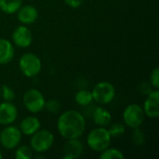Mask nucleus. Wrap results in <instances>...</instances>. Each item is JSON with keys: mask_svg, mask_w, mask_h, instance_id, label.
I'll use <instances>...</instances> for the list:
<instances>
[{"mask_svg": "<svg viewBox=\"0 0 159 159\" xmlns=\"http://www.w3.org/2000/svg\"><path fill=\"white\" fill-rule=\"evenodd\" d=\"M59 134L65 140L79 139L86 129V119L82 113L76 110L63 112L57 120Z\"/></svg>", "mask_w": 159, "mask_h": 159, "instance_id": "nucleus-1", "label": "nucleus"}, {"mask_svg": "<svg viewBox=\"0 0 159 159\" xmlns=\"http://www.w3.org/2000/svg\"><path fill=\"white\" fill-rule=\"evenodd\" d=\"M112 137L106 127H97L91 129L87 136V144L94 152L101 153L111 144Z\"/></svg>", "mask_w": 159, "mask_h": 159, "instance_id": "nucleus-2", "label": "nucleus"}, {"mask_svg": "<svg viewBox=\"0 0 159 159\" xmlns=\"http://www.w3.org/2000/svg\"><path fill=\"white\" fill-rule=\"evenodd\" d=\"M55 137L53 133L48 129H38L35 133L31 135L30 146L34 152L42 154L48 151L54 144Z\"/></svg>", "mask_w": 159, "mask_h": 159, "instance_id": "nucleus-3", "label": "nucleus"}, {"mask_svg": "<svg viewBox=\"0 0 159 159\" xmlns=\"http://www.w3.org/2000/svg\"><path fill=\"white\" fill-rule=\"evenodd\" d=\"M19 68L26 77H34L40 74L42 62L37 55L27 52L20 56L19 60Z\"/></svg>", "mask_w": 159, "mask_h": 159, "instance_id": "nucleus-4", "label": "nucleus"}, {"mask_svg": "<svg viewBox=\"0 0 159 159\" xmlns=\"http://www.w3.org/2000/svg\"><path fill=\"white\" fill-rule=\"evenodd\" d=\"M46 99L42 92L36 89L26 90L22 97V104L25 109L32 114H38L45 109Z\"/></svg>", "mask_w": 159, "mask_h": 159, "instance_id": "nucleus-5", "label": "nucleus"}, {"mask_svg": "<svg viewBox=\"0 0 159 159\" xmlns=\"http://www.w3.org/2000/svg\"><path fill=\"white\" fill-rule=\"evenodd\" d=\"M122 117L126 127L136 129L143 124L145 114L143 106L137 103H130L124 109Z\"/></svg>", "mask_w": 159, "mask_h": 159, "instance_id": "nucleus-6", "label": "nucleus"}, {"mask_svg": "<svg viewBox=\"0 0 159 159\" xmlns=\"http://www.w3.org/2000/svg\"><path fill=\"white\" fill-rule=\"evenodd\" d=\"M93 101L102 105L112 102L116 97V89L114 85L108 81H101L92 89Z\"/></svg>", "mask_w": 159, "mask_h": 159, "instance_id": "nucleus-7", "label": "nucleus"}, {"mask_svg": "<svg viewBox=\"0 0 159 159\" xmlns=\"http://www.w3.org/2000/svg\"><path fill=\"white\" fill-rule=\"evenodd\" d=\"M22 133L19 127L13 124L6 126L0 131V144L7 150H13L20 145Z\"/></svg>", "mask_w": 159, "mask_h": 159, "instance_id": "nucleus-8", "label": "nucleus"}, {"mask_svg": "<svg viewBox=\"0 0 159 159\" xmlns=\"http://www.w3.org/2000/svg\"><path fill=\"white\" fill-rule=\"evenodd\" d=\"M11 39L16 47L25 48L30 47L33 43V33L26 25L22 24L15 28Z\"/></svg>", "mask_w": 159, "mask_h": 159, "instance_id": "nucleus-9", "label": "nucleus"}, {"mask_svg": "<svg viewBox=\"0 0 159 159\" xmlns=\"http://www.w3.org/2000/svg\"><path fill=\"white\" fill-rule=\"evenodd\" d=\"M143 109L145 116L149 118H157L159 116V90L153 89L147 94V97L143 102Z\"/></svg>", "mask_w": 159, "mask_h": 159, "instance_id": "nucleus-10", "label": "nucleus"}, {"mask_svg": "<svg viewBox=\"0 0 159 159\" xmlns=\"http://www.w3.org/2000/svg\"><path fill=\"white\" fill-rule=\"evenodd\" d=\"M18 117V109L12 102L0 103V125L7 126L13 124Z\"/></svg>", "mask_w": 159, "mask_h": 159, "instance_id": "nucleus-11", "label": "nucleus"}, {"mask_svg": "<svg viewBox=\"0 0 159 159\" xmlns=\"http://www.w3.org/2000/svg\"><path fill=\"white\" fill-rule=\"evenodd\" d=\"M84 153V144L79 139L66 140L63 146L62 159H75L80 157Z\"/></svg>", "mask_w": 159, "mask_h": 159, "instance_id": "nucleus-12", "label": "nucleus"}, {"mask_svg": "<svg viewBox=\"0 0 159 159\" xmlns=\"http://www.w3.org/2000/svg\"><path fill=\"white\" fill-rule=\"evenodd\" d=\"M16 13H17L18 20L24 25L34 23L39 16L37 8L32 5L21 6Z\"/></svg>", "mask_w": 159, "mask_h": 159, "instance_id": "nucleus-13", "label": "nucleus"}, {"mask_svg": "<svg viewBox=\"0 0 159 159\" xmlns=\"http://www.w3.org/2000/svg\"><path fill=\"white\" fill-rule=\"evenodd\" d=\"M19 128L22 135L31 136L34 133H35L38 129H41V122L36 116H29L20 121Z\"/></svg>", "mask_w": 159, "mask_h": 159, "instance_id": "nucleus-14", "label": "nucleus"}, {"mask_svg": "<svg viewBox=\"0 0 159 159\" xmlns=\"http://www.w3.org/2000/svg\"><path fill=\"white\" fill-rule=\"evenodd\" d=\"M15 55L13 44L7 38H0V65L10 62Z\"/></svg>", "mask_w": 159, "mask_h": 159, "instance_id": "nucleus-15", "label": "nucleus"}, {"mask_svg": "<svg viewBox=\"0 0 159 159\" xmlns=\"http://www.w3.org/2000/svg\"><path fill=\"white\" fill-rule=\"evenodd\" d=\"M92 120L98 127H107L112 122V115L104 107H96L92 113Z\"/></svg>", "mask_w": 159, "mask_h": 159, "instance_id": "nucleus-16", "label": "nucleus"}, {"mask_svg": "<svg viewBox=\"0 0 159 159\" xmlns=\"http://www.w3.org/2000/svg\"><path fill=\"white\" fill-rule=\"evenodd\" d=\"M23 0H0V10L6 14H14L22 6Z\"/></svg>", "mask_w": 159, "mask_h": 159, "instance_id": "nucleus-17", "label": "nucleus"}, {"mask_svg": "<svg viewBox=\"0 0 159 159\" xmlns=\"http://www.w3.org/2000/svg\"><path fill=\"white\" fill-rule=\"evenodd\" d=\"M75 102L82 107H87L93 102L92 93L88 89H80L75 95Z\"/></svg>", "mask_w": 159, "mask_h": 159, "instance_id": "nucleus-18", "label": "nucleus"}, {"mask_svg": "<svg viewBox=\"0 0 159 159\" xmlns=\"http://www.w3.org/2000/svg\"><path fill=\"white\" fill-rule=\"evenodd\" d=\"M34 157V151L30 145H18L15 148L14 157L16 159H31Z\"/></svg>", "mask_w": 159, "mask_h": 159, "instance_id": "nucleus-19", "label": "nucleus"}, {"mask_svg": "<svg viewBox=\"0 0 159 159\" xmlns=\"http://www.w3.org/2000/svg\"><path fill=\"white\" fill-rule=\"evenodd\" d=\"M100 158L101 159H124L125 155L123 152L117 148H110V146L103 151L101 152L100 154Z\"/></svg>", "mask_w": 159, "mask_h": 159, "instance_id": "nucleus-20", "label": "nucleus"}, {"mask_svg": "<svg viewBox=\"0 0 159 159\" xmlns=\"http://www.w3.org/2000/svg\"><path fill=\"white\" fill-rule=\"evenodd\" d=\"M110 136L112 138H119L122 137L125 132H126V125L124 123H120V122H116L113 123L109 129H107Z\"/></svg>", "mask_w": 159, "mask_h": 159, "instance_id": "nucleus-21", "label": "nucleus"}, {"mask_svg": "<svg viewBox=\"0 0 159 159\" xmlns=\"http://www.w3.org/2000/svg\"><path fill=\"white\" fill-rule=\"evenodd\" d=\"M132 134H131V140L132 143L137 145V146H142L145 143V134L144 132L142 130L141 127L136 128V129H132Z\"/></svg>", "mask_w": 159, "mask_h": 159, "instance_id": "nucleus-22", "label": "nucleus"}, {"mask_svg": "<svg viewBox=\"0 0 159 159\" xmlns=\"http://www.w3.org/2000/svg\"><path fill=\"white\" fill-rule=\"evenodd\" d=\"M0 95L1 98L5 101V102H13L16 95H15V91L13 90L12 88H10L7 85H4L1 87L0 89Z\"/></svg>", "mask_w": 159, "mask_h": 159, "instance_id": "nucleus-23", "label": "nucleus"}, {"mask_svg": "<svg viewBox=\"0 0 159 159\" xmlns=\"http://www.w3.org/2000/svg\"><path fill=\"white\" fill-rule=\"evenodd\" d=\"M45 109H47L49 113L57 114L61 109V103L56 99H50L48 101H46Z\"/></svg>", "mask_w": 159, "mask_h": 159, "instance_id": "nucleus-24", "label": "nucleus"}, {"mask_svg": "<svg viewBox=\"0 0 159 159\" xmlns=\"http://www.w3.org/2000/svg\"><path fill=\"white\" fill-rule=\"evenodd\" d=\"M149 83L154 89H159V68L155 67L149 77Z\"/></svg>", "mask_w": 159, "mask_h": 159, "instance_id": "nucleus-25", "label": "nucleus"}, {"mask_svg": "<svg viewBox=\"0 0 159 159\" xmlns=\"http://www.w3.org/2000/svg\"><path fill=\"white\" fill-rule=\"evenodd\" d=\"M63 1L68 7L72 8H77L83 5L85 0H63Z\"/></svg>", "mask_w": 159, "mask_h": 159, "instance_id": "nucleus-26", "label": "nucleus"}, {"mask_svg": "<svg viewBox=\"0 0 159 159\" xmlns=\"http://www.w3.org/2000/svg\"><path fill=\"white\" fill-rule=\"evenodd\" d=\"M3 157V155H2V153H1V151H0V159Z\"/></svg>", "mask_w": 159, "mask_h": 159, "instance_id": "nucleus-27", "label": "nucleus"}]
</instances>
